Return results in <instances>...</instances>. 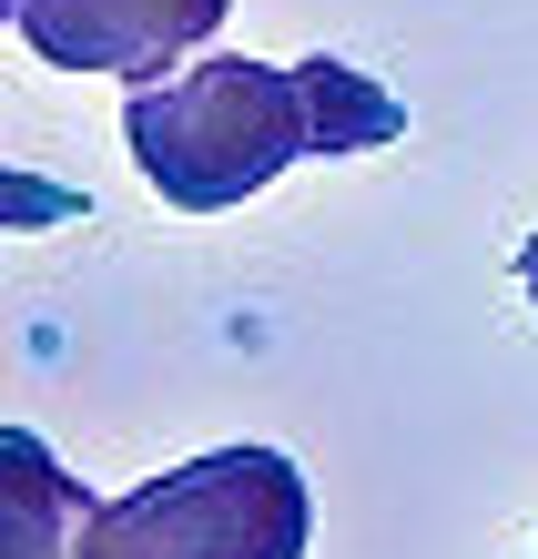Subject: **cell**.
Masks as SVG:
<instances>
[{"label": "cell", "instance_id": "6da1fadb", "mask_svg": "<svg viewBox=\"0 0 538 559\" xmlns=\"http://www.w3.org/2000/svg\"><path fill=\"white\" fill-rule=\"evenodd\" d=\"M396 133H407V103L376 92L335 51H315V61L224 51V61L174 72V82H132V103H122V143L174 214H234L285 163L376 153Z\"/></svg>", "mask_w": 538, "mask_h": 559}, {"label": "cell", "instance_id": "7a4b0ae2", "mask_svg": "<svg viewBox=\"0 0 538 559\" xmlns=\"http://www.w3.org/2000/svg\"><path fill=\"white\" fill-rule=\"evenodd\" d=\"M315 499L285 448H214L82 519V559H306Z\"/></svg>", "mask_w": 538, "mask_h": 559}, {"label": "cell", "instance_id": "3957f363", "mask_svg": "<svg viewBox=\"0 0 538 559\" xmlns=\"http://www.w3.org/2000/svg\"><path fill=\"white\" fill-rule=\"evenodd\" d=\"M234 0H21V41L51 72H122V82H174L224 31Z\"/></svg>", "mask_w": 538, "mask_h": 559}, {"label": "cell", "instance_id": "277c9868", "mask_svg": "<svg viewBox=\"0 0 538 559\" xmlns=\"http://www.w3.org/2000/svg\"><path fill=\"white\" fill-rule=\"evenodd\" d=\"M103 509L31 427H0V559H82V519Z\"/></svg>", "mask_w": 538, "mask_h": 559}, {"label": "cell", "instance_id": "5b68a950", "mask_svg": "<svg viewBox=\"0 0 538 559\" xmlns=\"http://www.w3.org/2000/svg\"><path fill=\"white\" fill-rule=\"evenodd\" d=\"M61 224H82V183L11 174V163H0V235H61Z\"/></svg>", "mask_w": 538, "mask_h": 559}, {"label": "cell", "instance_id": "8992f818", "mask_svg": "<svg viewBox=\"0 0 538 559\" xmlns=\"http://www.w3.org/2000/svg\"><path fill=\"white\" fill-rule=\"evenodd\" d=\"M518 285H528V295H538V235H528V245H518Z\"/></svg>", "mask_w": 538, "mask_h": 559}, {"label": "cell", "instance_id": "52a82bcc", "mask_svg": "<svg viewBox=\"0 0 538 559\" xmlns=\"http://www.w3.org/2000/svg\"><path fill=\"white\" fill-rule=\"evenodd\" d=\"M0 21H21V0H0Z\"/></svg>", "mask_w": 538, "mask_h": 559}]
</instances>
